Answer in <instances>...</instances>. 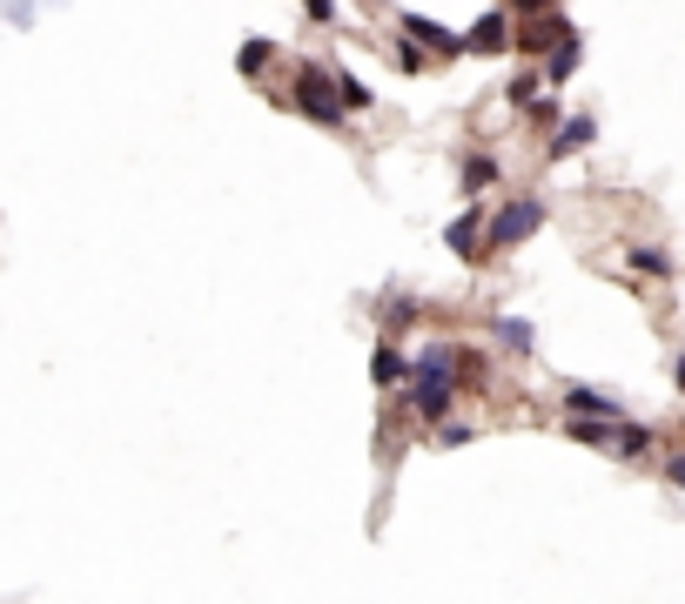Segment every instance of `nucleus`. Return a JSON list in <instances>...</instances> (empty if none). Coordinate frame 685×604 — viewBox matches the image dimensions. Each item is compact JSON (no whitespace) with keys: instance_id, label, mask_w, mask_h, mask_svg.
<instances>
[{"instance_id":"obj_9","label":"nucleus","mask_w":685,"mask_h":604,"mask_svg":"<svg viewBox=\"0 0 685 604\" xmlns=\"http://www.w3.org/2000/svg\"><path fill=\"white\" fill-rule=\"evenodd\" d=\"M396 21H403V34H411V40H424V48H437V54H464L457 34H443L430 14H396Z\"/></svg>"},{"instance_id":"obj_19","label":"nucleus","mask_w":685,"mask_h":604,"mask_svg":"<svg viewBox=\"0 0 685 604\" xmlns=\"http://www.w3.org/2000/svg\"><path fill=\"white\" fill-rule=\"evenodd\" d=\"M437 443H443V451H457V443H470V423H443Z\"/></svg>"},{"instance_id":"obj_10","label":"nucleus","mask_w":685,"mask_h":604,"mask_svg":"<svg viewBox=\"0 0 685 604\" xmlns=\"http://www.w3.org/2000/svg\"><path fill=\"white\" fill-rule=\"evenodd\" d=\"M491 336L504 343V349H517V356H531V343H538V330L524 316H491Z\"/></svg>"},{"instance_id":"obj_16","label":"nucleus","mask_w":685,"mask_h":604,"mask_svg":"<svg viewBox=\"0 0 685 604\" xmlns=\"http://www.w3.org/2000/svg\"><path fill=\"white\" fill-rule=\"evenodd\" d=\"M632 269L638 275H672V256L665 249H632Z\"/></svg>"},{"instance_id":"obj_18","label":"nucleus","mask_w":685,"mask_h":604,"mask_svg":"<svg viewBox=\"0 0 685 604\" xmlns=\"http://www.w3.org/2000/svg\"><path fill=\"white\" fill-rule=\"evenodd\" d=\"M511 101L531 108V101H538V74H517V81H511Z\"/></svg>"},{"instance_id":"obj_13","label":"nucleus","mask_w":685,"mask_h":604,"mask_svg":"<svg viewBox=\"0 0 685 604\" xmlns=\"http://www.w3.org/2000/svg\"><path fill=\"white\" fill-rule=\"evenodd\" d=\"M457 182H464V195H484V188L498 182V161H491V155H470L464 169H457Z\"/></svg>"},{"instance_id":"obj_15","label":"nucleus","mask_w":685,"mask_h":604,"mask_svg":"<svg viewBox=\"0 0 685 604\" xmlns=\"http://www.w3.org/2000/svg\"><path fill=\"white\" fill-rule=\"evenodd\" d=\"M262 67H269V40H242V54H235V74H249V81H256Z\"/></svg>"},{"instance_id":"obj_17","label":"nucleus","mask_w":685,"mask_h":604,"mask_svg":"<svg viewBox=\"0 0 685 604\" xmlns=\"http://www.w3.org/2000/svg\"><path fill=\"white\" fill-rule=\"evenodd\" d=\"M411 322H417V303H411V296H396V303L383 309V330H411Z\"/></svg>"},{"instance_id":"obj_1","label":"nucleus","mask_w":685,"mask_h":604,"mask_svg":"<svg viewBox=\"0 0 685 604\" xmlns=\"http://www.w3.org/2000/svg\"><path fill=\"white\" fill-rule=\"evenodd\" d=\"M538 229H545V201L517 195V201H504L498 215H484V256H504V249H517V242H531Z\"/></svg>"},{"instance_id":"obj_11","label":"nucleus","mask_w":685,"mask_h":604,"mask_svg":"<svg viewBox=\"0 0 685 604\" xmlns=\"http://www.w3.org/2000/svg\"><path fill=\"white\" fill-rule=\"evenodd\" d=\"M545 74H551V81H572V74H578V34H572V27H558V48H551Z\"/></svg>"},{"instance_id":"obj_6","label":"nucleus","mask_w":685,"mask_h":604,"mask_svg":"<svg viewBox=\"0 0 685 604\" xmlns=\"http://www.w3.org/2000/svg\"><path fill=\"white\" fill-rule=\"evenodd\" d=\"M591 141H598V121H591V114H564V121H558V135H551V161L578 155V148H591Z\"/></svg>"},{"instance_id":"obj_7","label":"nucleus","mask_w":685,"mask_h":604,"mask_svg":"<svg viewBox=\"0 0 685 604\" xmlns=\"http://www.w3.org/2000/svg\"><path fill=\"white\" fill-rule=\"evenodd\" d=\"M451 403H457L451 383H411V410H417V423H443V417H451Z\"/></svg>"},{"instance_id":"obj_20","label":"nucleus","mask_w":685,"mask_h":604,"mask_svg":"<svg viewBox=\"0 0 685 604\" xmlns=\"http://www.w3.org/2000/svg\"><path fill=\"white\" fill-rule=\"evenodd\" d=\"M665 477H672L678 491H685V457H665Z\"/></svg>"},{"instance_id":"obj_4","label":"nucleus","mask_w":685,"mask_h":604,"mask_svg":"<svg viewBox=\"0 0 685 604\" xmlns=\"http://www.w3.org/2000/svg\"><path fill=\"white\" fill-rule=\"evenodd\" d=\"M443 249H451L457 262H477L484 256V209H457L451 222H443Z\"/></svg>"},{"instance_id":"obj_12","label":"nucleus","mask_w":685,"mask_h":604,"mask_svg":"<svg viewBox=\"0 0 685 604\" xmlns=\"http://www.w3.org/2000/svg\"><path fill=\"white\" fill-rule=\"evenodd\" d=\"M337 101H343V114H370V101H377V95L363 88V81H356L350 67H337Z\"/></svg>"},{"instance_id":"obj_21","label":"nucleus","mask_w":685,"mask_h":604,"mask_svg":"<svg viewBox=\"0 0 685 604\" xmlns=\"http://www.w3.org/2000/svg\"><path fill=\"white\" fill-rule=\"evenodd\" d=\"M672 383H678V390H685V356H678V370H672Z\"/></svg>"},{"instance_id":"obj_14","label":"nucleus","mask_w":685,"mask_h":604,"mask_svg":"<svg viewBox=\"0 0 685 604\" xmlns=\"http://www.w3.org/2000/svg\"><path fill=\"white\" fill-rule=\"evenodd\" d=\"M612 451L619 457H645V451H652V430H645V423H612Z\"/></svg>"},{"instance_id":"obj_5","label":"nucleus","mask_w":685,"mask_h":604,"mask_svg":"<svg viewBox=\"0 0 685 604\" xmlns=\"http://www.w3.org/2000/svg\"><path fill=\"white\" fill-rule=\"evenodd\" d=\"M564 410H572V417H598V423H625V410H619V396H604V390H585V383H572V390H564Z\"/></svg>"},{"instance_id":"obj_2","label":"nucleus","mask_w":685,"mask_h":604,"mask_svg":"<svg viewBox=\"0 0 685 604\" xmlns=\"http://www.w3.org/2000/svg\"><path fill=\"white\" fill-rule=\"evenodd\" d=\"M290 101H296V114L322 121V128H337V121H343L337 74H330V67H316V61H303V67H296V88H290Z\"/></svg>"},{"instance_id":"obj_3","label":"nucleus","mask_w":685,"mask_h":604,"mask_svg":"<svg viewBox=\"0 0 685 604\" xmlns=\"http://www.w3.org/2000/svg\"><path fill=\"white\" fill-rule=\"evenodd\" d=\"M464 54H511V14L504 8H491V14H477L470 21V34L457 40Z\"/></svg>"},{"instance_id":"obj_8","label":"nucleus","mask_w":685,"mask_h":604,"mask_svg":"<svg viewBox=\"0 0 685 604\" xmlns=\"http://www.w3.org/2000/svg\"><path fill=\"white\" fill-rule=\"evenodd\" d=\"M370 377H377L383 390H396V383H411V356H403L396 343H377V349H370Z\"/></svg>"}]
</instances>
